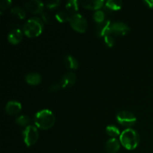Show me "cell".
Segmentation results:
<instances>
[{
    "label": "cell",
    "instance_id": "obj_1",
    "mask_svg": "<svg viewBox=\"0 0 153 153\" xmlns=\"http://www.w3.org/2000/svg\"><path fill=\"white\" fill-rule=\"evenodd\" d=\"M55 115L48 109L40 111L34 117V123L36 126L43 130H47L52 128L55 124Z\"/></svg>",
    "mask_w": 153,
    "mask_h": 153
},
{
    "label": "cell",
    "instance_id": "obj_2",
    "mask_svg": "<svg viewBox=\"0 0 153 153\" xmlns=\"http://www.w3.org/2000/svg\"><path fill=\"white\" fill-rule=\"evenodd\" d=\"M120 143L128 150H133L140 143V135L135 130L127 128L120 134Z\"/></svg>",
    "mask_w": 153,
    "mask_h": 153
},
{
    "label": "cell",
    "instance_id": "obj_3",
    "mask_svg": "<svg viewBox=\"0 0 153 153\" xmlns=\"http://www.w3.org/2000/svg\"><path fill=\"white\" fill-rule=\"evenodd\" d=\"M43 29V23L38 17H32L24 25L23 30L28 37H36L40 35Z\"/></svg>",
    "mask_w": 153,
    "mask_h": 153
},
{
    "label": "cell",
    "instance_id": "obj_4",
    "mask_svg": "<svg viewBox=\"0 0 153 153\" xmlns=\"http://www.w3.org/2000/svg\"><path fill=\"white\" fill-rule=\"evenodd\" d=\"M23 140L28 147L33 146L37 141L39 137L38 130L34 126H28L22 131Z\"/></svg>",
    "mask_w": 153,
    "mask_h": 153
},
{
    "label": "cell",
    "instance_id": "obj_5",
    "mask_svg": "<svg viewBox=\"0 0 153 153\" xmlns=\"http://www.w3.org/2000/svg\"><path fill=\"white\" fill-rule=\"evenodd\" d=\"M70 24L75 31L79 33H84L88 28V22L82 15L79 13H74L70 16Z\"/></svg>",
    "mask_w": 153,
    "mask_h": 153
},
{
    "label": "cell",
    "instance_id": "obj_6",
    "mask_svg": "<svg viewBox=\"0 0 153 153\" xmlns=\"http://www.w3.org/2000/svg\"><path fill=\"white\" fill-rule=\"evenodd\" d=\"M117 120L123 126L129 127L135 123L137 118L131 112L128 111H122L117 115Z\"/></svg>",
    "mask_w": 153,
    "mask_h": 153
},
{
    "label": "cell",
    "instance_id": "obj_7",
    "mask_svg": "<svg viewBox=\"0 0 153 153\" xmlns=\"http://www.w3.org/2000/svg\"><path fill=\"white\" fill-rule=\"evenodd\" d=\"M129 27L125 23L121 22H116L111 24L110 33L111 34L117 36L126 35L129 32Z\"/></svg>",
    "mask_w": 153,
    "mask_h": 153
},
{
    "label": "cell",
    "instance_id": "obj_8",
    "mask_svg": "<svg viewBox=\"0 0 153 153\" xmlns=\"http://www.w3.org/2000/svg\"><path fill=\"white\" fill-rule=\"evenodd\" d=\"M25 7L32 13H43L44 4L40 0H31L25 3Z\"/></svg>",
    "mask_w": 153,
    "mask_h": 153
},
{
    "label": "cell",
    "instance_id": "obj_9",
    "mask_svg": "<svg viewBox=\"0 0 153 153\" xmlns=\"http://www.w3.org/2000/svg\"><path fill=\"white\" fill-rule=\"evenodd\" d=\"M111 22L110 20H105L102 22L98 23L97 26V34L98 37H105L110 34Z\"/></svg>",
    "mask_w": 153,
    "mask_h": 153
},
{
    "label": "cell",
    "instance_id": "obj_10",
    "mask_svg": "<svg viewBox=\"0 0 153 153\" xmlns=\"http://www.w3.org/2000/svg\"><path fill=\"white\" fill-rule=\"evenodd\" d=\"M76 82V76L75 73H67L61 78V81H60V84H61L62 88H68L70 87L73 86Z\"/></svg>",
    "mask_w": 153,
    "mask_h": 153
},
{
    "label": "cell",
    "instance_id": "obj_11",
    "mask_svg": "<svg viewBox=\"0 0 153 153\" xmlns=\"http://www.w3.org/2000/svg\"><path fill=\"white\" fill-rule=\"evenodd\" d=\"M22 105L17 101H10L6 104L5 111L6 113L10 116H14L18 114L21 111Z\"/></svg>",
    "mask_w": 153,
    "mask_h": 153
},
{
    "label": "cell",
    "instance_id": "obj_12",
    "mask_svg": "<svg viewBox=\"0 0 153 153\" xmlns=\"http://www.w3.org/2000/svg\"><path fill=\"white\" fill-rule=\"evenodd\" d=\"M22 37H23V34H22V31L16 28V29H13L10 31L7 35V40L11 44L16 45L22 41Z\"/></svg>",
    "mask_w": 153,
    "mask_h": 153
},
{
    "label": "cell",
    "instance_id": "obj_13",
    "mask_svg": "<svg viewBox=\"0 0 153 153\" xmlns=\"http://www.w3.org/2000/svg\"><path fill=\"white\" fill-rule=\"evenodd\" d=\"M82 5L85 8L90 9V10H99L105 4L103 0H92V1H82Z\"/></svg>",
    "mask_w": 153,
    "mask_h": 153
},
{
    "label": "cell",
    "instance_id": "obj_14",
    "mask_svg": "<svg viewBox=\"0 0 153 153\" xmlns=\"http://www.w3.org/2000/svg\"><path fill=\"white\" fill-rule=\"evenodd\" d=\"M120 148L119 140L116 138H111L105 144V150L108 153H117Z\"/></svg>",
    "mask_w": 153,
    "mask_h": 153
},
{
    "label": "cell",
    "instance_id": "obj_15",
    "mask_svg": "<svg viewBox=\"0 0 153 153\" xmlns=\"http://www.w3.org/2000/svg\"><path fill=\"white\" fill-rule=\"evenodd\" d=\"M25 80L28 85H37L41 82V76L37 73H28L25 76Z\"/></svg>",
    "mask_w": 153,
    "mask_h": 153
},
{
    "label": "cell",
    "instance_id": "obj_16",
    "mask_svg": "<svg viewBox=\"0 0 153 153\" xmlns=\"http://www.w3.org/2000/svg\"><path fill=\"white\" fill-rule=\"evenodd\" d=\"M64 64L66 67L71 70H76L79 67V62L74 57L71 55H67L64 58Z\"/></svg>",
    "mask_w": 153,
    "mask_h": 153
},
{
    "label": "cell",
    "instance_id": "obj_17",
    "mask_svg": "<svg viewBox=\"0 0 153 153\" xmlns=\"http://www.w3.org/2000/svg\"><path fill=\"white\" fill-rule=\"evenodd\" d=\"M105 5L110 10H118L122 7L123 1L120 0H109L106 1Z\"/></svg>",
    "mask_w": 153,
    "mask_h": 153
},
{
    "label": "cell",
    "instance_id": "obj_18",
    "mask_svg": "<svg viewBox=\"0 0 153 153\" xmlns=\"http://www.w3.org/2000/svg\"><path fill=\"white\" fill-rule=\"evenodd\" d=\"M66 10L70 13H75L79 10V1L76 0H70L66 4Z\"/></svg>",
    "mask_w": 153,
    "mask_h": 153
},
{
    "label": "cell",
    "instance_id": "obj_19",
    "mask_svg": "<svg viewBox=\"0 0 153 153\" xmlns=\"http://www.w3.org/2000/svg\"><path fill=\"white\" fill-rule=\"evenodd\" d=\"M10 13L19 19H22L25 17V12L22 8L19 7H14L10 10Z\"/></svg>",
    "mask_w": 153,
    "mask_h": 153
},
{
    "label": "cell",
    "instance_id": "obj_20",
    "mask_svg": "<svg viewBox=\"0 0 153 153\" xmlns=\"http://www.w3.org/2000/svg\"><path fill=\"white\" fill-rule=\"evenodd\" d=\"M106 133L108 134V135L114 138V137L120 135V130L114 126H108L106 128Z\"/></svg>",
    "mask_w": 153,
    "mask_h": 153
},
{
    "label": "cell",
    "instance_id": "obj_21",
    "mask_svg": "<svg viewBox=\"0 0 153 153\" xmlns=\"http://www.w3.org/2000/svg\"><path fill=\"white\" fill-rule=\"evenodd\" d=\"M55 19L60 22H65L70 21V16L64 11H59L55 14Z\"/></svg>",
    "mask_w": 153,
    "mask_h": 153
},
{
    "label": "cell",
    "instance_id": "obj_22",
    "mask_svg": "<svg viewBox=\"0 0 153 153\" xmlns=\"http://www.w3.org/2000/svg\"><path fill=\"white\" fill-rule=\"evenodd\" d=\"M30 118L26 115H21L16 119V123L21 126H26L29 124Z\"/></svg>",
    "mask_w": 153,
    "mask_h": 153
},
{
    "label": "cell",
    "instance_id": "obj_23",
    "mask_svg": "<svg viewBox=\"0 0 153 153\" xmlns=\"http://www.w3.org/2000/svg\"><path fill=\"white\" fill-rule=\"evenodd\" d=\"M94 19L98 23L102 22L105 21V13L102 10H97L94 14Z\"/></svg>",
    "mask_w": 153,
    "mask_h": 153
},
{
    "label": "cell",
    "instance_id": "obj_24",
    "mask_svg": "<svg viewBox=\"0 0 153 153\" xmlns=\"http://www.w3.org/2000/svg\"><path fill=\"white\" fill-rule=\"evenodd\" d=\"M104 40L106 45H107L108 46H109V47H112V46L114 45V37H112L111 34H108L105 37H104Z\"/></svg>",
    "mask_w": 153,
    "mask_h": 153
},
{
    "label": "cell",
    "instance_id": "obj_25",
    "mask_svg": "<svg viewBox=\"0 0 153 153\" xmlns=\"http://www.w3.org/2000/svg\"><path fill=\"white\" fill-rule=\"evenodd\" d=\"M60 4H61L60 1H58V0H54V1H48L46 4V7L49 9H53L58 7Z\"/></svg>",
    "mask_w": 153,
    "mask_h": 153
},
{
    "label": "cell",
    "instance_id": "obj_26",
    "mask_svg": "<svg viewBox=\"0 0 153 153\" xmlns=\"http://www.w3.org/2000/svg\"><path fill=\"white\" fill-rule=\"evenodd\" d=\"M12 1L10 0H2V1H0V9L1 10H5L7 7H10Z\"/></svg>",
    "mask_w": 153,
    "mask_h": 153
},
{
    "label": "cell",
    "instance_id": "obj_27",
    "mask_svg": "<svg viewBox=\"0 0 153 153\" xmlns=\"http://www.w3.org/2000/svg\"><path fill=\"white\" fill-rule=\"evenodd\" d=\"M61 88H62V87H61V84H60L59 82V83L52 84V85L50 86L49 90H50V91H52V92H56V91H59Z\"/></svg>",
    "mask_w": 153,
    "mask_h": 153
},
{
    "label": "cell",
    "instance_id": "obj_28",
    "mask_svg": "<svg viewBox=\"0 0 153 153\" xmlns=\"http://www.w3.org/2000/svg\"><path fill=\"white\" fill-rule=\"evenodd\" d=\"M41 16H42V19L44 22H47V23H50L52 22V19H51L50 16H49L48 13H41Z\"/></svg>",
    "mask_w": 153,
    "mask_h": 153
},
{
    "label": "cell",
    "instance_id": "obj_29",
    "mask_svg": "<svg viewBox=\"0 0 153 153\" xmlns=\"http://www.w3.org/2000/svg\"><path fill=\"white\" fill-rule=\"evenodd\" d=\"M145 4H146V5L148 6L149 7H153V0H146L144 1Z\"/></svg>",
    "mask_w": 153,
    "mask_h": 153
}]
</instances>
